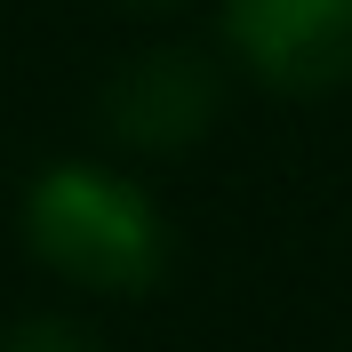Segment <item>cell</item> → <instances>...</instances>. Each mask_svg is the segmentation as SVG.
<instances>
[{
  "label": "cell",
  "instance_id": "6da1fadb",
  "mask_svg": "<svg viewBox=\"0 0 352 352\" xmlns=\"http://www.w3.org/2000/svg\"><path fill=\"white\" fill-rule=\"evenodd\" d=\"M16 241L56 288L96 296V305L153 296L168 280V256H176L160 192L129 160H96V153H56L24 176Z\"/></svg>",
  "mask_w": 352,
  "mask_h": 352
},
{
  "label": "cell",
  "instance_id": "5b68a950",
  "mask_svg": "<svg viewBox=\"0 0 352 352\" xmlns=\"http://www.w3.org/2000/svg\"><path fill=\"white\" fill-rule=\"evenodd\" d=\"M120 8H184V0H120Z\"/></svg>",
  "mask_w": 352,
  "mask_h": 352
},
{
  "label": "cell",
  "instance_id": "7a4b0ae2",
  "mask_svg": "<svg viewBox=\"0 0 352 352\" xmlns=\"http://www.w3.org/2000/svg\"><path fill=\"white\" fill-rule=\"evenodd\" d=\"M217 41L264 96L320 104L352 88V0H217Z\"/></svg>",
  "mask_w": 352,
  "mask_h": 352
},
{
  "label": "cell",
  "instance_id": "277c9868",
  "mask_svg": "<svg viewBox=\"0 0 352 352\" xmlns=\"http://www.w3.org/2000/svg\"><path fill=\"white\" fill-rule=\"evenodd\" d=\"M0 352H112L96 336V320L80 312H16L8 329H0Z\"/></svg>",
  "mask_w": 352,
  "mask_h": 352
},
{
  "label": "cell",
  "instance_id": "3957f363",
  "mask_svg": "<svg viewBox=\"0 0 352 352\" xmlns=\"http://www.w3.org/2000/svg\"><path fill=\"white\" fill-rule=\"evenodd\" d=\"M96 120H104L112 153H129V160H176V153H192L200 136L224 120V56L184 48V41L136 48L129 65L104 80Z\"/></svg>",
  "mask_w": 352,
  "mask_h": 352
}]
</instances>
